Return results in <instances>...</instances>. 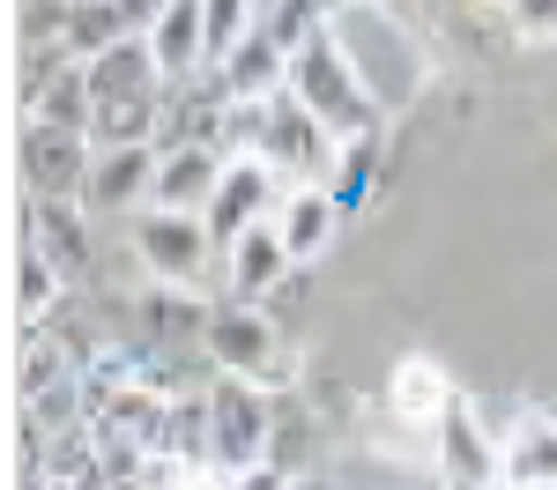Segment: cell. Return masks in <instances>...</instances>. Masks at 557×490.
I'll return each instance as SVG.
<instances>
[{"label": "cell", "instance_id": "obj_1", "mask_svg": "<svg viewBox=\"0 0 557 490\" xmlns=\"http://www.w3.org/2000/svg\"><path fill=\"white\" fill-rule=\"evenodd\" d=\"M327 30L335 45L349 52V67H357V83L372 89V104L380 112H401V104H417L431 83V60L424 45L409 38L394 15H386L380 0H364V8H343V15H327Z\"/></svg>", "mask_w": 557, "mask_h": 490}, {"label": "cell", "instance_id": "obj_2", "mask_svg": "<svg viewBox=\"0 0 557 490\" xmlns=\"http://www.w3.org/2000/svg\"><path fill=\"white\" fill-rule=\"evenodd\" d=\"M290 97H298V104L335 134V141H372L380 120H386L380 104H372V89L357 83V67H349V52L335 45L327 23L290 52Z\"/></svg>", "mask_w": 557, "mask_h": 490}, {"label": "cell", "instance_id": "obj_3", "mask_svg": "<svg viewBox=\"0 0 557 490\" xmlns=\"http://www.w3.org/2000/svg\"><path fill=\"white\" fill-rule=\"evenodd\" d=\"M209 439H215V476H253L275 461V401L253 379H215L209 387Z\"/></svg>", "mask_w": 557, "mask_h": 490}, {"label": "cell", "instance_id": "obj_4", "mask_svg": "<svg viewBox=\"0 0 557 490\" xmlns=\"http://www.w3.org/2000/svg\"><path fill=\"white\" fill-rule=\"evenodd\" d=\"M201 356H209L223 379H253V387H275V379L290 372V356H283V335H275L268 305H246V298H223V305L209 312Z\"/></svg>", "mask_w": 557, "mask_h": 490}, {"label": "cell", "instance_id": "obj_5", "mask_svg": "<svg viewBox=\"0 0 557 490\" xmlns=\"http://www.w3.org/2000/svg\"><path fill=\"white\" fill-rule=\"evenodd\" d=\"M89 172H97V141H89V134L23 120V134H15V178H23V201H83Z\"/></svg>", "mask_w": 557, "mask_h": 490}, {"label": "cell", "instance_id": "obj_6", "mask_svg": "<svg viewBox=\"0 0 557 490\" xmlns=\"http://www.w3.org/2000/svg\"><path fill=\"white\" fill-rule=\"evenodd\" d=\"M134 253L141 267L157 275V282H178V290H194V275L209 267L215 238L201 216H172V209H141L134 216Z\"/></svg>", "mask_w": 557, "mask_h": 490}, {"label": "cell", "instance_id": "obj_7", "mask_svg": "<svg viewBox=\"0 0 557 490\" xmlns=\"http://www.w3.org/2000/svg\"><path fill=\"white\" fill-rule=\"evenodd\" d=\"M23 246L52 261L67 282L97 275V238H89V209L83 201H23Z\"/></svg>", "mask_w": 557, "mask_h": 490}, {"label": "cell", "instance_id": "obj_8", "mask_svg": "<svg viewBox=\"0 0 557 490\" xmlns=\"http://www.w3.org/2000/svg\"><path fill=\"white\" fill-rule=\"evenodd\" d=\"M283 209V193H275V172L260 164V156H231V178L215 186V201H209V238H215V253H231L253 223H268Z\"/></svg>", "mask_w": 557, "mask_h": 490}, {"label": "cell", "instance_id": "obj_9", "mask_svg": "<svg viewBox=\"0 0 557 490\" xmlns=\"http://www.w3.org/2000/svg\"><path fill=\"white\" fill-rule=\"evenodd\" d=\"M157 164H164V149H97L83 209L89 216H141L157 193Z\"/></svg>", "mask_w": 557, "mask_h": 490}, {"label": "cell", "instance_id": "obj_10", "mask_svg": "<svg viewBox=\"0 0 557 490\" xmlns=\"http://www.w3.org/2000/svg\"><path fill=\"white\" fill-rule=\"evenodd\" d=\"M290 246H283V230H275V216L253 223L231 253H223V282H231V298H246V305H268L283 282H290Z\"/></svg>", "mask_w": 557, "mask_h": 490}, {"label": "cell", "instance_id": "obj_11", "mask_svg": "<svg viewBox=\"0 0 557 490\" xmlns=\"http://www.w3.org/2000/svg\"><path fill=\"white\" fill-rule=\"evenodd\" d=\"M223 178H231V156H223V149H164L149 209H172V216H209V201H215V186H223Z\"/></svg>", "mask_w": 557, "mask_h": 490}, {"label": "cell", "instance_id": "obj_12", "mask_svg": "<svg viewBox=\"0 0 557 490\" xmlns=\"http://www.w3.org/2000/svg\"><path fill=\"white\" fill-rule=\"evenodd\" d=\"M438 445V468H446V483H475V490H498V445L483 431V416H475L469 401H454L446 409V424L431 431Z\"/></svg>", "mask_w": 557, "mask_h": 490}, {"label": "cell", "instance_id": "obj_13", "mask_svg": "<svg viewBox=\"0 0 557 490\" xmlns=\"http://www.w3.org/2000/svg\"><path fill=\"white\" fill-rule=\"evenodd\" d=\"M454 401H461V394H454V379H446L431 356H401V364L386 372V409H394L401 424H417V431H438Z\"/></svg>", "mask_w": 557, "mask_h": 490}, {"label": "cell", "instance_id": "obj_14", "mask_svg": "<svg viewBox=\"0 0 557 490\" xmlns=\"http://www.w3.org/2000/svg\"><path fill=\"white\" fill-rule=\"evenodd\" d=\"M498 483L557 490V416H528L498 439Z\"/></svg>", "mask_w": 557, "mask_h": 490}, {"label": "cell", "instance_id": "obj_15", "mask_svg": "<svg viewBox=\"0 0 557 490\" xmlns=\"http://www.w3.org/2000/svg\"><path fill=\"white\" fill-rule=\"evenodd\" d=\"M223 89H231V104H260V97H283L290 89V45H275L268 30H253V38L238 45L223 67Z\"/></svg>", "mask_w": 557, "mask_h": 490}, {"label": "cell", "instance_id": "obj_16", "mask_svg": "<svg viewBox=\"0 0 557 490\" xmlns=\"http://www.w3.org/2000/svg\"><path fill=\"white\" fill-rule=\"evenodd\" d=\"M164 89L172 83H164L149 38H120L112 52L89 60V97H97V104H112V97H164Z\"/></svg>", "mask_w": 557, "mask_h": 490}, {"label": "cell", "instance_id": "obj_17", "mask_svg": "<svg viewBox=\"0 0 557 490\" xmlns=\"http://www.w3.org/2000/svg\"><path fill=\"white\" fill-rule=\"evenodd\" d=\"M335 193L327 186H290L283 193V209H275V230H283V246H290V261H312V253H327V238H335Z\"/></svg>", "mask_w": 557, "mask_h": 490}, {"label": "cell", "instance_id": "obj_18", "mask_svg": "<svg viewBox=\"0 0 557 490\" xmlns=\"http://www.w3.org/2000/svg\"><path fill=\"white\" fill-rule=\"evenodd\" d=\"M209 312L194 290H178V282H157L149 298H134V327L149 335V342H201L209 335Z\"/></svg>", "mask_w": 557, "mask_h": 490}, {"label": "cell", "instance_id": "obj_19", "mask_svg": "<svg viewBox=\"0 0 557 490\" xmlns=\"http://www.w3.org/2000/svg\"><path fill=\"white\" fill-rule=\"evenodd\" d=\"M67 290H75V282H67L52 261H38V253L23 246V253H15V335H45Z\"/></svg>", "mask_w": 557, "mask_h": 490}, {"label": "cell", "instance_id": "obj_20", "mask_svg": "<svg viewBox=\"0 0 557 490\" xmlns=\"http://www.w3.org/2000/svg\"><path fill=\"white\" fill-rule=\"evenodd\" d=\"M120 38H134L127 15H120V0H60V45L75 52V60H97V52H112Z\"/></svg>", "mask_w": 557, "mask_h": 490}, {"label": "cell", "instance_id": "obj_21", "mask_svg": "<svg viewBox=\"0 0 557 490\" xmlns=\"http://www.w3.org/2000/svg\"><path fill=\"white\" fill-rule=\"evenodd\" d=\"M23 120H45V127H67V134H89V120H97V97H89V67L75 60L67 75H52V83L23 104Z\"/></svg>", "mask_w": 557, "mask_h": 490}, {"label": "cell", "instance_id": "obj_22", "mask_svg": "<svg viewBox=\"0 0 557 490\" xmlns=\"http://www.w3.org/2000/svg\"><path fill=\"white\" fill-rule=\"evenodd\" d=\"M372 156H380V134H372V141H343V164H335V178H327V193H335L343 216L372 193Z\"/></svg>", "mask_w": 557, "mask_h": 490}, {"label": "cell", "instance_id": "obj_23", "mask_svg": "<svg viewBox=\"0 0 557 490\" xmlns=\"http://www.w3.org/2000/svg\"><path fill=\"white\" fill-rule=\"evenodd\" d=\"M513 38H557V0H498Z\"/></svg>", "mask_w": 557, "mask_h": 490}, {"label": "cell", "instance_id": "obj_24", "mask_svg": "<svg viewBox=\"0 0 557 490\" xmlns=\"http://www.w3.org/2000/svg\"><path fill=\"white\" fill-rule=\"evenodd\" d=\"M231 490H298V483L283 476V461H260L253 476H231Z\"/></svg>", "mask_w": 557, "mask_h": 490}, {"label": "cell", "instance_id": "obj_25", "mask_svg": "<svg viewBox=\"0 0 557 490\" xmlns=\"http://www.w3.org/2000/svg\"><path fill=\"white\" fill-rule=\"evenodd\" d=\"M312 8H320V23H327V15H343V8H364V0H312Z\"/></svg>", "mask_w": 557, "mask_h": 490}, {"label": "cell", "instance_id": "obj_26", "mask_svg": "<svg viewBox=\"0 0 557 490\" xmlns=\"http://www.w3.org/2000/svg\"><path fill=\"white\" fill-rule=\"evenodd\" d=\"M298 490H327V483H298Z\"/></svg>", "mask_w": 557, "mask_h": 490}, {"label": "cell", "instance_id": "obj_27", "mask_svg": "<svg viewBox=\"0 0 557 490\" xmlns=\"http://www.w3.org/2000/svg\"><path fill=\"white\" fill-rule=\"evenodd\" d=\"M446 490H475V483H446Z\"/></svg>", "mask_w": 557, "mask_h": 490}, {"label": "cell", "instance_id": "obj_28", "mask_svg": "<svg viewBox=\"0 0 557 490\" xmlns=\"http://www.w3.org/2000/svg\"><path fill=\"white\" fill-rule=\"evenodd\" d=\"M498 490H513V483H498Z\"/></svg>", "mask_w": 557, "mask_h": 490}]
</instances>
